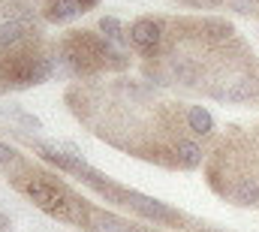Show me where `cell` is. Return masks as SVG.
I'll list each match as a JSON object with an SVG mask.
<instances>
[{"label":"cell","instance_id":"8fae6325","mask_svg":"<svg viewBox=\"0 0 259 232\" xmlns=\"http://www.w3.org/2000/svg\"><path fill=\"white\" fill-rule=\"evenodd\" d=\"M97 30H100L112 46H118V49L130 52L127 27H124V21H121V18H115V15H103V18H100V24H97Z\"/></svg>","mask_w":259,"mask_h":232},{"label":"cell","instance_id":"ba28073f","mask_svg":"<svg viewBox=\"0 0 259 232\" xmlns=\"http://www.w3.org/2000/svg\"><path fill=\"white\" fill-rule=\"evenodd\" d=\"M42 163H49V166H55L58 172L64 175H72V178H78V175L88 169V163H84V157L81 154H66L64 148H58V145H46V142H36V139H30V136H18Z\"/></svg>","mask_w":259,"mask_h":232},{"label":"cell","instance_id":"9a60e30c","mask_svg":"<svg viewBox=\"0 0 259 232\" xmlns=\"http://www.w3.org/2000/svg\"><path fill=\"white\" fill-rule=\"evenodd\" d=\"M12 115L18 118L21 124H27L30 130H42V121H39V118H36V115H27V112H24V109H18V106L12 109Z\"/></svg>","mask_w":259,"mask_h":232},{"label":"cell","instance_id":"4fadbf2b","mask_svg":"<svg viewBox=\"0 0 259 232\" xmlns=\"http://www.w3.org/2000/svg\"><path fill=\"white\" fill-rule=\"evenodd\" d=\"M226 9H232L244 18H259V0H226Z\"/></svg>","mask_w":259,"mask_h":232},{"label":"cell","instance_id":"5b68a950","mask_svg":"<svg viewBox=\"0 0 259 232\" xmlns=\"http://www.w3.org/2000/svg\"><path fill=\"white\" fill-rule=\"evenodd\" d=\"M6 184L12 190H18L27 202H33L42 214L61 220V223H75L84 226V217L91 211L94 202H88L72 184L64 181V172L58 169H46L33 160H18L12 169L3 172Z\"/></svg>","mask_w":259,"mask_h":232},{"label":"cell","instance_id":"3957f363","mask_svg":"<svg viewBox=\"0 0 259 232\" xmlns=\"http://www.w3.org/2000/svg\"><path fill=\"white\" fill-rule=\"evenodd\" d=\"M205 184L235 208H259V124H229L214 142L205 166Z\"/></svg>","mask_w":259,"mask_h":232},{"label":"cell","instance_id":"2e32d148","mask_svg":"<svg viewBox=\"0 0 259 232\" xmlns=\"http://www.w3.org/2000/svg\"><path fill=\"white\" fill-rule=\"evenodd\" d=\"M0 232H12V220H9L3 211H0Z\"/></svg>","mask_w":259,"mask_h":232},{"label":"cell","instance_id":"8992f818","mask_svg":"<svg viewBox=\"0 0 259 232\" xmlns=\"http://www.w3.org/2000/svg\"><path fill=\"white\" fill-rule=\"evenodd\" d=\"M58 66L75 82H97L103 75H121L127 72L133 58L130 52L112 46L103 33L91 27H72L55 40Z\"/></svg>","mask_w":259,"mask_h":232},{"label":"cell","instance_id":"6da1fadb","mask_svg":"<svg viewBox=\"0 0 259 232\" xmlns=\"http://www.w3.org/2000/svg\"><path fill=\"white\" fill-rule=\"evenodd\" d=\"M69 112L97 139L136 160L169 172H196L205 166L211 145L190 130L184 100H163L151 82H72L64 94Z\"/></svg>","mask_w":259,"mask_h":232},{"label":"cell","instance_id":"9c48e42d","mask_svg":"<svg viewBox=\"0 0 259 232\" xmlns=\"http://www.w3.org/2000/svg\"><path fill=\"white\" fill-rule=\"evenodd\" d=\"M36 12L46 24H66L91 9H97L103 0H33Z\"/></svg>","mask_w":259,"mask_h":232},{"label":"cell","instance_id":"e0dca14e","mask_svg":"<svg viewBox=\"0 0 259 232\" xmlns=\"http://www.w3.org/2000/svg\"><path fill=\"white\" fill-rule=\"evenodd\" d=\"M154 232H157V229H154Z\"/></svg>","mask_w":259,"mask_h":232},{"label":"cell","instance_id":"5bb4252c","mask_svg":"<svg viewBox=\"0 0 259 232\" xmlns=\"http://www.w3.org/2000/svg\"><path fill=\"white\" fill-rule=\"evenodd\" d=\"M178 3L187 9H220V6H226V0H178Z\"/></svg>","mask_w":259,"mask_h":232},{"label":"cell","instance_id":"277c9868","mask_svg":"<svg viewBox=\"0 0 259 232\" xmlns=\"http://www.w3.org/2000/svg\"><path fill=\"white\" fill-rule=\"evenodd\" d=\"M42 18L0 21V94L27 91L58 72L55 40L42 33Z\"/></svg>","mask_w":259,"mask_h":232},{"label":"cell","instance_id":"7a4b0ae2","mask_svg":"<svg viewBox=\"0 0 259 232\" xmlns=\"http://www.w3.org/2000/svg\"><path fill=\"white\" fill-rule=\"evenodd\" d=\"M157 88H181L223 106H259V55L220 15H166L157 58L142 60Z\"/></svg>","mask_w":259,"mask_h":232},{"label":"cell","instance_id":"7c38bea8","mask_svg":"<svg viewBox=\"0 0 259 232\" xmlns=\"http://www.w3.org/2000/svg\"><path fill=\"white\" fill-rule=\"evenodd\" d=\"M18 160H24V154H21L15 145H9V142H3V139H0V172L12 169Z\"/></svg>","mask_w":259,"mask_h":232},{"label":"cell","instance_id":"30bf717a","mask_svg":"<svg viewBox=\"0 0 259 232\" xmlns=\"http://www.w3.org/2000/svg\"><path fill=\"white\" fill-rule=\"evenodd\" d=\"M81 229H88V232H154L151 226H145V223H139V220L121 217V214L106 211V208H100V205H91V211H88Z\"/></svg>","mask_w":259,"mask_h":232},{"label":"cell","instance_id":"52a82bcc","mask_svg":"<svg viewBox=\"0 0 259 232\" xmlns=\"http://www.w3.org/2000/svg\"><path fill=\"white\" fill-rule=\"evenodd\" d=\"M130 52L139 60L157 58L163 40H166V15H139L127 27Z\"/></svg>","mask_w":259,"mask_h":232}]
</instances>
